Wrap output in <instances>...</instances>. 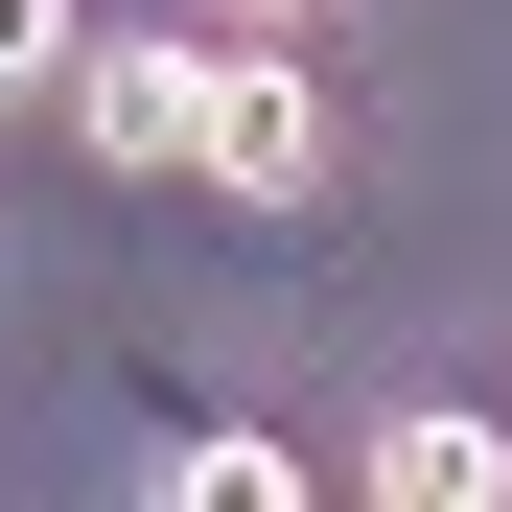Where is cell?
Listing matches in <instances>:
<instances>
[{"instance_id": "obj_1", "label": "cell", "mask_w": 512, "mask_h": 512, "mask_svg": "<svg viewBox=\"0 0 512 512\" xmlns=\"http://www.w3.org/2000/svg\"><path fill=\"white\" fill-rule=\"evenodd\" d=\"M187 163H210L233 210H303V187H326V94H303L280 47H210V94H187Z\"/></svg>"}, {"instance_id": "obj_2", "label": "cell", "mask_w": 512, "mask_h": 512, "mask_svg": "<svg viewBox=\"0 0 512 512\" xmlns=\"http://www.w3.org/2000/svg\"><path fill=\"white\" fill-rule=\"evenodd\" d=\"M187 94H210V47H163V24H70V70H47V117L94 163H187Z\"/></svg>"}, {"instance_id": "obj_3", "label": "cell", "mask_w": 512, "mask_h": 512, "mask_svg": "<svg viewBox=\"0 0 512 512\" xmlns=\"http://www.w3.org/2000/svg\"><path fill=\"white\" fill-rule=\"evenodd\" d=\"M373 489L396 512H512V419H373Z\"/></svg>"}, {"instance_id": "obj_4", "label": "cell", "mask_w": 512, "mask_h": 512, "mask_svg": "<svg viewBox=\"0 0 512 512\" xmlns=\"http://www.w3.org/2000/svg\"><path fill=\"white\" fill-rule=\"evenodd\" d=\"M140 489H163V512H303V443H256V419H187Z\"/></svg>"}, {"instance_id": "obj_5", "label": "cell", "mask_w": 512, "mask_h": 512, "mask_svg": "<svg viewBox=\"0 0 512 512\" xmlns=\"http://www.w3.org/2000/svg\"><path fill=\"white\" fill-rule=\"evenodd\" d=\"M47 70H70V0H0V117H47Z\"/></svg>"}, {"instance_id": "obj_6", "label": "cell", "mask_w": 512, "mask_h": 512, "mask_svg": "<svg viewBox=\"0 0 512 512\" xmlns=\"http://www.w3.org/2000/svg\"><path fill=\"white\" fill-rule=\"evenodd\" d=\"M210 24H326V0H210Z\"/></svg>"}]
</instances>
